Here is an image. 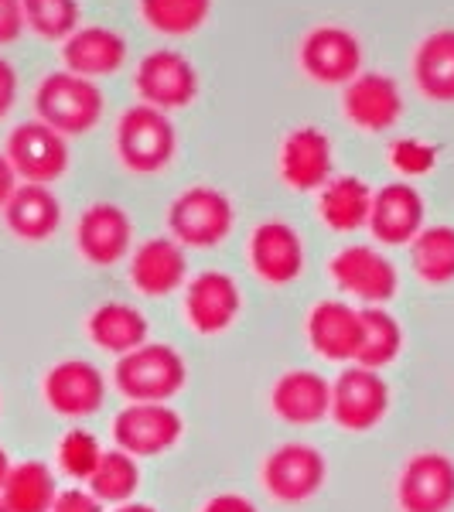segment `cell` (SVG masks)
<instances>
[{"instance_id":"cell-1","label":"cell","mask_w":454,"mask_h":512,"mask_svg":"<svg viewBox=\"0 0 454 512\" xmlns=\"http://www.w3.org/2000/svg\"><path fill=\"white\" fill-rule=\"evenodd\" d=\"M103 93L93 79H82L76 72H48L35 89V113L41 123L59 130L62 137L89 134L103 117Z\"/></svg>"},{"instance_id":"cell-2","label":"cell","mask_w":454,"mask_h":512,"mask_svg":"<svg viewBox=\"0 0 454 512\" xmlns=\"http://www.w3.org/2000/svg\"><path fill=\"white\" fill-rule=\"evenodd\" d=\"M188 379L185 359L171 345H140V349L120 355L113 369L117 390L134 403H164L175 393H181Z\"/></svg>"},{"instance_id":"cell-3","label":"cell","mask_w":454,"mask_h":512,"mask_svg":"<svg viewBox=\"0 0 454 512\" xmlns=\"http://www.w3.org/2000/svg\"><path fill=\"white\" fill-rule=\"evenodd\" d=\"M175 147V123L168 120L164 110L140 103L123 113L117 123V154L123 168L134 175H154V171L168 168V161L175 158Z\"/></svg>"},{"instance_id":"cell-4","label":"cell","mask_w":454,"mask_h":512,"mask_svg":"<svg viewBox=\"0 0 454 512\" xmlns=\"http://www.w3.org/2000/svg\"><path fill=\"white\" fill-rule=\"evenodd\" d=\"M168 226L181 246L209 250V246H219L233 229V202L219 188L195 185L171 202Z\"/></svg>"},{"instance_id":"cell-5","label":"cell","mask_w":454,"mask_h":512,"mask_svg":"<svg viewBox=\"0 0 454 512\" xmlns=\"http://www.w3.org/2000/svg\"><path fill=\"white\" fill-rule=\"evenodd\" d=\"M4 158L11 161L14 175L24 178V185H52L69 168V144L48 123L28 120L11 130Z\"/></svg>"},{"instance_id":"cell-6","label":"cell","mask_w":454,"mask_h":512,"mask_svg":"<svg viewBox=\"0 0 454 512\" xmlns=\"http://www.w3.org/2000/svg\"><path fill=\"white\" fill-rule=\"evenodd\" d=\"M185 434V420L168 403H130L113 420V441L120 451L137 454V458H154V454L171 451Z\"/></svg>"},{"instance_id":"cell-7","label":"cell","mask_w":454,"mask_h":512,"mask_svg":"<svg viewBox=\"0 0 454 512\" xmlns=\"http://www.w3.org/2000/svg\"><path fill=\"white\" fill-rule=\"evenodd\" d=\"M390 410V386L383 383V376L376 369L366 366H349L332 386V410L338 427L359 434L373 431L379 420Z\"/></svg>"},{"instance_id":"cell-8","label":"cell","mask_w":454,"mask_h":512,"mask_svg":"<svg viewBox=\"0 0 454 512\" xmlns=\"http://www.w3.org/2000/svg\"><path fill=\"white\" fill-rule=\"evenodd\" d=\"M137 93L154 110H185L198 96V72L181 52L158 48L137 65Z\"/></svg>"},{"instance_id":"cell-9","label":"cell","mask_w":454,"mask_h":512,"mask_svg":"<svg viewBox=\"0 0 454 512\" xmlns=\"http://www.w3.org/2000/svg\"><path fill=\"white\" fill-rule=\"evenodd\" d=\"M403 512H448L454 506V461L441 451H424L403 465L396 482Z\"/></svg>"},{"instance_id":"cell-10","label":"cell","mask_w":454,"mask_h":512,"mask_svg":"<svg viewBox=\"0 0 454 512\" xmlns=\"http://www.w3.org/2000/svg\"><path fill=\"white\" fill-rule=\"evenodd\" d=\"M325 454L311 444H280L263 461V485L277 502H308L325 485Z\"/></svg>"},{"instance_id":"cell-11","label":"cell","mask_w":454,"mask_h":512,"mask_svg":"<svg viewBox=\"0 0 454 512\" xmlns=\"http://www.w3.org/2000/svg\"><path fill=\"white\" fill-rule=\"evenodd\" d=\"M301 69L321 86H349L362 69L359 38L338 24H321L304 38Z\"/></svg>"},{"instance_id":"cell-12","label":"cell","mask_w":454,"mask_h":512,"mask_svg":"<svg viewBox=\"0 0 454 512\" xmlns=\"http://www.w3.org/2000/svg\"><path fill=\"white\" fill-rule=\"evenodd\" d=\"M332 277L345 294L366 301V308H379V304L393 301L400 277L396 267L373 246H345L332 256Z\"/></svg>"},{"instance_id":"cell-13","label":"cell","mask_w":454,"mask_h":512,"mask_svg":"<svg viewBox=\"0 0 454 512\" xmlns=\"http://www.w3.org/2000/svg\"><path fill=\"white\" fill-rule=\"evenodd\" d=\"M342 110L359 130L383 134V130H393L403 117V93L396 79L386 76V72H359L345 86Z\"/></svg>"},{"instance_id":"cell-14","label":"cell","mask_w":454,"mask_h":512,"mask_svg":"<svg viewBox=\"0 0 454 512\" xmlns=\"http://www.w3.org/2000/svg\"><path fill=\"white\" fill-rule=\"evenodd\" d=\"M76 243L86 263L93 267H113L127 256L130 243H134V226L130 216L113 202H96L82 212L76 226Z\"/></svg>"},{"instance_id":"cell-15","label":"cell","mask_w":454,"mask_h":512,"mask_svg":"<svg viewBox=\"0 0 454 512\" xmlns=\"http://www.w3.org/2000/svg\"><path fill=\"white\" fill-rule=\"evenodd\" d=\"M45 400L62 417H89L103 407L106 379L86 359H65L48 369L45 376Z\"/></svg>"},{"instance_id":"cell-16","label":"cell","mask_w":454,"mask_h":512,"mask_svg":"<svg viewBox=\"0 0 454 512\" xmlns=\"http://www.w3.org/2000/svg\"><path fill=\"white\" fill-rule=\"evenodd\" d=\"M239 308H243V297H239L236 280L222 270H205L185 291V315L198 335L226 332L236 321Z\"/></svg>"},{"instance_id":"cell-17","label":"cell","mask_w":454,"mask_h":512,"mask_svg":"<svg viewBox=\"0 0 454 512\" xmlns=\"http://www.w3.org/2000/svg\"><path fill=\"white\" fill-rule=\"evenodd\" d=\"M280 178L294 192H318L332 181V140L318 127H297L280 147Z\"/></svg>"},{"instance_id":"cell-18","label":"cell","mask_w":454,"mask_h":512,"mask_svg":"<svg viewBox=\"0 0 454 512\" xmlns=\"http://www.w3.org/2000/svg\"><path fill=\"white\" fill-rule=\"evenodd\" d=\"M308 342L328 362H356L362 349V311L345 301H321L308 315Z\"/></svg>"},{"instance_id":"cell-19","label":"cell","mask_w":454,"mask_h":512,"mask_svg":"<svg viewBox=\"0 0 454 512\" xmlns=\"http://www.w3.org/2000/svg\"><path fill=\"white\" fill-rule=\"evenodd\" d=\"M369 229L386 246L414 243L417 233L424 229V198H420L414 185H403V181L383 185L373 195Z\"/></svg>"},{"instance_id":"cell-20","label":"cell","mask_w":454,"mask_h":512,"mask_svg":"<svg viewBox=\"0 0 454 512\" xmlns=\"http://www.w3.org/2000/svg\"><path fill=\"white\" fill-rule=\"evenodd\" d=\"M188 274L185 250L175 236H154L137 246L130 256V280L144 297H168L181 287Z\"/></svg>"},{"instance_id":"cell-21","label":"cell","mask_w":454,"mask_h":512,"mask_svg":"<svg viewBox=\"0 0 454 512\" xmlns=\"http://www.w3.org/2000/svg\"><path fill=\"white\" fill-rule=\"evenodd\" d=\"M250 263L257 270V277L267 280V284H291L304 270L301 236L287 222H263V226L253 229Z\"/></svg>"},{"instance_id":"cell-22","label":"cell","mask_w":454,"mask_h":512,"mask_svg":"<svg viewBox=\"0 0 454 512\" xmlns=\"http://www.w3.org/2000/svg\"><path fill=\"white\" fill-rule=\"evenodd\" d=\"M62 62L82 79L113 76L127 62V41L113 28H76L62 45Z\"/></svg>"},{"instance_id":"cell-23","label":"cell","mask_w":454,"mask_h":512,"mask_svg":"<svg viewBox=\"0 0 454 512\" xmlns=\"http://www.w3.org/2000/svg\"><path fill=\"white\" fill-rule=\"evenodd\" d=\"M270 403H274V414L280 420L308 427L318 424L332 410V386L325 383V376L311 373V369H294V373H284L277 379Z\"/></svg>"},{"instance_id":"cell-24","label":"cell","mask_w":454,"mask_h":512,"mask_svg":"<svg viewBox=\"0 0 454 512\" xmlns=\"http://www.w3.org/2000/svg\"><path fill=\"white\" fill-rule=\"evenodd\" d=\"M4 222L18 239L45 243L62 226V205L48 185H18L4 205Z\"/></svg>"},{"instance_id":"cell-25","label":"cell","mask_w":454,"mask_h":512,"mask_svg":"<svg viewBox=\"0 0 454 512\" xmlns=\"http://www.w3.org/2000/svg\"><path fill=\"white\" fill-rule=\"evenodd\" d=\"M318 212L328 229L335 233H356V229L369 226V212H373V188L356 175L332 178L321 188Z\"/></svg>"},{"instance_id":"cell-26","label":"cell","mask_w":454,"mask_h":512,"mask_svg":"<svg viewBox=\"0 0 454 512\" xmlns=\"http://www.w3.org/2000/svg\"><path fill=\"white\" fill-rule=\"evenodd\" d=\"M55 499H59V485L52 468L41 461L11 465L0 485V512H52Z\"/></svg>"},{"instance_id":"cell-27","label":"cell","mask_w":454,"mask_h":512,"mask_svg":"<svg viewBox=\"0 0 454 512\" xmlns=\"http://www.w3.org/2000/svg\"><path fill=\"white\" fill-rule=\"evenodd\" d=\"M417 89L434 103H454V28L427 35L414 59Z\"/></svg>"},{"instance_id":"cell-28","label":"cell","mask_w":454,"mask_h":512,"mask_svg":"<svg viewBox=\"0 0 454 512\" xmlns=\"http://www.w3.org/2000/svg\"><path fill=\"white\" fill-rule=\"evenodd\" d=\"M86 328L99 349L113 355H127L147 342V318L140 315L134 304H120V301L103 304V308H96L89 315Z\"/></svg>"},{"instance_id":"cell-29","label":"cell","mask_w":454,"mask_h":512,"mask_svg":"<svg viewBox=\"0 0 454 512\" xmlns=\"http://www.w3.org/2000/svg\"><path fill=\"white\" fill-rule=\"evenodd\" d=\"M410 263L427 284H451L454 280V226L420 229L410 243Z\"/></svg>"},{"instance_id":"cell-30","label":"cell","mask_w":454,"mask_h":512,"mask_svg":"<svg viewBox=\"0 0 454 512\" xmlns=\"http://www.w3.org/2000/svg\"><path fill=\"white\" fill-rule=\"evenodd\" d=\"M403 349V328L386 308H362V349H359V366L366 369H383L400 355Z\"/></svg>"},{"instance_id":"cell-31","label":"cell","mask_w":454,"mask_h":512,"mask_svg":"<svg viewBox=\"0 0 454 512\" xmlns=\"http://www.w3.org/2000/svg\"><path fill=\"white\" fill-rule=\"evenodd\" d=\"M137 485H140V468H137L134 454L120 451V448L103 451L96 472L89 475V492H93L99 502H117V506L134 499Z\"/></svg>"},{"instance_id":"cell-32","label":"cell","mask_w":454,"mask_h":512,"mask_svg":"<svg viewBox=\"0 0 454 512\" xmlns=\"http://www.w3.org/2000/svg\"><path fill=\"white\" fill-rule=\"evenodd\" d=\"M212 14V0H140V18L161 35H192Z\"/></svg>"},{"instance_id":"cell-33","label":"cell","mask_w":454,"mask_h":512,"mask_svg":"<svg viewBox=\"0 0 454 512\" xmlns=\"http://www.w3.org/2000/svg\"><path fill=\"white\" fill-rule=\"evenodd\" d=\"M24 28L45 41H65L79 28V0H21Z\"/></svg>"},{"instance_id":"cell-34","label":"cell","mask_w":454,"mask_h":512,"mask_svg":"<svg viewBox=\"0 0 454 512\" xmlns=\"http://www.w3.org/2000/svg\"><path fill=\"white\" fill-rule=\"evenodd\" d=\"M99 458H103V448H99L96 434H89V431H69L59 441V465H62V472L72 478L89 482Z\"/></svg>"},{"instance_id":"cell-35","label":"cell","mask_w":454,"mask_h":512,"mask_svg":"<svg viewBox=\"0 0 454 512\" xmlns=\"http://www.w3.org/2000/svg\"><path fill=\"white\" fill-rule=\"evenodd\" d=\"M390 161H393V168L400 171V175L417 178V175L434 171L437 151H434V144H427V140L403 137V140H396V144L390 147Z\"/></svg>"},{"instance_id":"cell-36","label":"cell","mask_w":454,"mask_h":512,"mask_svg":"<svg viewBox=\"0 0 454 512\" xmlns=\"http://www.w3.org/2000/svg\"><path fill=\"white\" fill-rule=\"evenodd\" d=\"M24 31V7L21 0H0V45L18 41Z\"/></svg>"},{"instance_id":"cell-37","label":"cell","mask_w":454,"mask_h":512,"mask_svg":"<svg viewBox=\"0 0 454 512\" xmlns=\"http://www.w3.org/2000/svg\"><path fill=\"white\" fill-rule=\"evenodd\" d=\"M52 512H103V502H99L93 492L69 489V492H59Z\"/></svg>"},{"instance_id":"cell-38","label":"cell","mask_w":454,"mask_h":512,"mask_svg":"<svg viewBox=\"0 0 454 512\" xmlns=\"http://www.w3.org/2000/svg\"><path fill=\"white\" fill-rule=\"evenodd\" d=\"M14 99H18V72L7 59H0V120L11 113Z\"/></svg>"},{"instance_id":"cell-39","label":"cell","mask_w":454,"mask_h":512,"mask_svg":"<svg viewBox=\"0 0 454 512\" xmlns=\"http://www.w3.org/2000/svg\"><path fill=\"white\" fill-rule=\"evenodd\" d=\"M202 512H257V506H253L246 495H236V492H222L216 495V499L205 502Z\"/></svg>"},{"instance_id":"cell-40","label":"cell","mask_w":454,"mask_h":512,"mask_svg":"<svg viewBox=\"0 0 454 512\" xmlns=\"http://www.w3.org/2000/svg\"><path fill=\"white\" fill-rule=\"evenodd\" d=\"M14 188H18V175H14V168H11V161L0 154V209L7 205V198L14 195Z\"/></svg>"},{"instance_id":"cell-41","label":"cell","mask_w":454,"mask_h":512,"mask_svg":"<svg viewBox=\"0 0 454 512\" xmlns=\"http://www.w3.org/2000/svg\"><path fill=\"white\" fill-rule=\"evenodd\" d=\"M117 512H158L154 506H144V502H123Z\"/></svg>"},{"instance_id":"cell-42","label":"cell","mask_w":454,"mask_h":512,"mask_svg":"<svg viewBox=\"0 0 454 512\" xmlns=\"http://www.w3.org/2000/svg\"><path fill=\"white\" fill-rule=\"evenodd\" d=\"M7 472H11V458H7V451L0 448V485H4V478H7Z\"/></svg>"}]
</instances>
